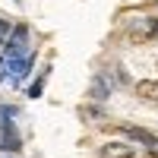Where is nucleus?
<instances>
[{"label":"nucleus","mask_w":158,"mask_h":158,"mask_svg":"<svg viewBox=\"0 0 158 158\" xmlns=\"http://www.w3.org/2000/svg\"><path fill=\"white\" fill-rule=\"evenodd\" d=\"M0 130H3V136H0V149H3V152H19V133H16V127H13L10 120H3Z\"/></svg>","instance_id":"f257e3e1"},{"label":"nucleus","mask_w":158,"mask_h":158,"mask_svg":"<svg viewBox=\"0 0 158 158\" xmlns=\"http://www.w3.org/2000/svg\"><path fill=\"white\" fill-rule=\"evenodd\" d=\"M108 92H111V85H108V79L104 76H95L92 79V89H89V98H108Z\"/></svg>","instance_id":"f03ea898"},{"label":"nucleus","mask_w":158,"mask_h":158,"mask_svg":"<svg viewBox=\"0 0 158 158\" xmlns=\"http://www.w3.org/2000/svg\"><path fill=\"white\" fill-rule=\"evenodd\" d=\"M104 158H133V149L117 142V146H108V149H104Z\"/></svg>","instance_id":"7ed1b4c3"},{"label":"nucleus","mask_w":158,"mask_h":158,"mask_svg":"<svg viewBox=\"0 0 158 158\" xmlns=\"http://www.w3.org/2000/svg\"><path fill=\"white\" fill-rule=\"evenodd\" d=\"M44 82H48V73H41V76H38L35 82H32V89H29V95H32V98H38V95H41V89H44Z\"/></svg>","instance_id":"20e7f679"},{"label":"nucleus","mask_w":158,"mask_h":158,"mask_svg":"<svg viewBox=\"0 0 158 158\" xmlns=\"http://www.w3.org/2000/svg\"><path fill=\"white\" fill-rule=\"evenodd\" d=\"M10 35H13V25L6 19H0V44H6L10 41Z\"/></svg>","instance_id":"39448f33"},{"label":"nucleus","mask_w":158,"mask_h":158,"mask_svg":"<svg viewBox=\"0 0 158 158\" xmlns=\"http://www.w3.org/2000/svg\"><path fill=\"white\" fill-rule=\"evenodd\" d=\"M149 32H152V35L158 32V19H149Z\"/></svg>","instance_id":"423d86ee"}]
</instances>
